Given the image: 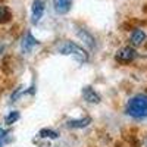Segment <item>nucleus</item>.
Instances as JSON below:
<instances>
[{
    "instance_id": "obj_1",
    "label": "nucleus",
    "mask_w": 147,
    "mask_h": 147,
    "mask_svg": "<svg viewBox=\"0 0 147 147\" xmlns=\"http://www.w3.org/2000/svg\"><path fill=\"white\" fill-rule=\"evenodd\" d=\"M125 112L136 119L147 118V96L138 94V96H134L132 99H129L125 107Z\"/></svg>"
},
{
    "instance_id": "obj_2",
    "label": "nucleus",
    "mask_w": 147,
    "mask_h": 147,
    "mask_svg": "<svg viewBox=\"0 0 147 147\" xmlns=\"http://www.w3.org/2000/svg\"><path fill=\"white\" fill-rule=\"evenodd\" d=\"M59 53L65 55V56H72L74 59L80 63H85L88 60V53L84 50V49L72 41H66L59 47Z\"/></svg>"
},
{
    "instance_id": "obj_3",
    "label": "nucleus",
    "mask_w": 147,
    "mask_h": 147,
    "mask_svg": "<svg viewBox=\"0 0 147 147\" xmlns=\"http://www.w3.org/2000/svg\"><path fill=\"white\" fill-rule=\"evenodd\" d=\"M136 57H137L136 49L129 47V46L122 47L121 50H118V53H116V56H115V59L118 60V62H119V63H124V65L134 62V60H136Z\"/></svg>"
},
{
    "instance_id": "obj_4",
    "label": "nucleus",
    "mask_w": 147,
    "mask_h": 147,
    "mask_svg": "<svg viewBox=\"0 0 147 147\" xmlns=\"http://www.w3.org/2000/svg\"><path fill=\"white\" fill-rule=\"evenodd\" d=\"M44 9H46V0H34L32 2V7H31V22L34 24H38L40 19L43 18L44 13Z\"/></svg>"
},
{
    "instance_id": "obj_5",
    "label": "nucleus",
    "mask_w": 147,
    "mask_h": 147,
    "mask_svg": "<svg viewBox=\"0 0 147 147\" xmlns=\"http://www.w3.org/2000/svg\"><path fill=\"white\" fill-rule=\"evenodd\" d=\"M75 32H77V35H78V38L85 44V46H88L90 49H94L96 47V38L94 37L85 30V28H82V27H75Z\"/></svg>"
},
{
    "instance_id": "obj_6",
    "label": "nucleus",
    "mask_w": 147,
    "mask_h": 147,
    "mask_svg": "<svg viewBox=\"0 0 147 147\" xmlns=\"http://www.w3.org/2000/svg\"><path fill=\"white\" fill-rule=\"evenodd\" d=\"M81 94L84 97V100L85 102H88V103H100V94L97 93L93 87H90V85H85V87L81 90Z\"/></svg>"
},
{
    "instance_id": "obj_7",
    "label": "nucleus",
    "mask_w": 147,
    "mask_h": 147,
    "mask_svg": "<svg viewBox=\"0 0 147 147\" xmlns=\"http://www.w3.org/2000/svg\"><path fill=\"white\" fill-rule=\"evenodd\" d=\"M38 43H40V41L37 40L31 32H27V34H25V37L22 38V44H21L22 52H24V53H30V52L32 50V47H35Z\"/></svg>"
},
{
    "instance_id": "obj_8",
    "label": "nucleus",
    "mask_w": 147,
    "mask_h": 147,
    "mask_svg": "<svg viewBox=\"0 0 147 147\" xmlns=\"http://www.w3.org/2000/svg\"><path fill=\"white\" fill-rule=\"evenodd\" d=\"M53 6H55V10L60 15H65L71 10V6H72V0H53Z\"/></svg>"
},
{
    "instance_id": "obj_9",
    "label": "nucleus",
    "mask_w": 147,
    "mask_h": 147,
    "mask_svg": "<svg viewBox=\"0 0 147 147\" xmlns=\"http://www.w3.org/2000/svg\"><path fill=\"white\" fill-rule=\"evenodd\" d=\"M131 46L132 47H138V46H141L144 41H146V32L143 31V30H140V28H137V30H134L132 31V34H131Z\"/></svg>"
},
{
    "instance_id": "obj_10",
    "label": "nucleus",
    "mask_w": 147,
    "mask_h": 147,
    "mask_svg": "<svg viewBox=\"0 0 147 147\" xmlns=\"http://www.w3.org/2000/svg\"><path fill=\"white\" fill-rule=\"evenodd\" d=\"M91 124V118H82V119H69L66 122V125L69 128H85Z\"/></svg>"
},
{
    "instance_id": "obj_11",
    "label": "nucleus",
    "mask_w": 147,
    "mask_h": 147,
    "mask_svg": "<svg viewBox=\"0 0 147 147\" xmlns=\"http://www.w3.org/2000/svg\"><path fill=\"white\" fill-rule=\"evenodd\" d=\"M38 136H40L41 138H50V140H55V138L59 137V132L55 131V129H52V128H43V129H40Z\"/></svg>"
},
{
    "instance_id": "obj_12",
    "label": "nucleus",
    "mask_w": 147,
    "mask_h": 147,
    "mask_svg": "<svg viewBox=\"0 0 147 147\" xmlns=\"http://www.w3.org/2000/svg\"><path fill=\"white\" fill-rule=\"evenodd\" d=\"M10 18H12L10 10H9L6 6H2V5H0V24H6V22H9Z\"/></svg>"
},
{
    "instance_id": "obj_13",
    "label": "nucleus",
    "mask_w": 147,
    "mask_h": 147,
    "mask_svg": "<svg viewBox=\"0 0 147 147\" xmlns=\"http://www.w3.org/2000/svg\"><path fill=\"white\" fill-rule=\"evenodd\" d=\"M19 119V112H16V110H13V112H10L6 118H5V122L7 125H12V124H15V122Z\"/></svg>"
},
{
    "instance_id": "obj_14",
    "label": "nucleus",
    "mask_w": 147,
    "mask_h": 147,
    "mask_svg": "<svg viewBox=\"0 0 147 147\" xmlns=\"http://www.w3.org/2000/svg\"><path fill=\"white\" fill-rule=\"evenodd\" d=\"M22 93H25V91H24V90H22V87H19V88H18V90H16V91H15L13 94H12V96H10V100H12V102H15V100L18 99V97H19V96H21Z\"/></svg>"
},
{
    "instance_id": "obj_15",
    "label": "nucleus",
    "mask_w": 147,
    "mask_h": 147,
    "mask_svg": "<svg viewBox=\"0 0 147 147\" xmlns=\"http://www.w3.org/2000/svg\"><path fill=\"white\" fill-rule=\"evenodd\" d=\"M3 50H5V46H3V44H0V55L3 53Z\"/></svg>"
}]
</instances>
